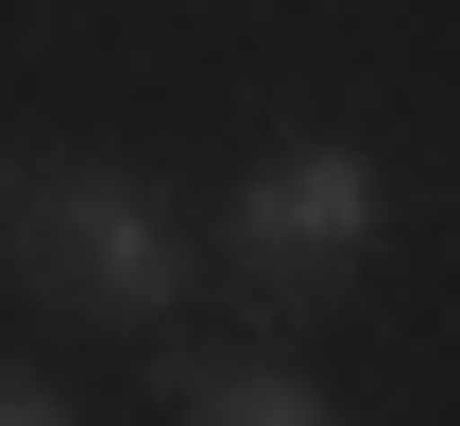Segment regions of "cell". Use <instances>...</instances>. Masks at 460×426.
<instances>
[{
    "label": "cell",
    "mask_w": 460,
    "mask_h": 426,
    "mask_svg": "<svg viewBox=\"0 0 460 426\" xmlns=\"http://www.w3.org/2000/svg\"><path fill=\"white\" fill-rule=\"evenodd\" d=\"M171 426H341L290 359H171Z\"/></svg>",
    "instance_id": "3957f363"
},
{
    "label": "cell",
    "mask_w": 460,
    "mask_h": 426,
    "mask_svg": "<svg viewBox=\"0 0 460 426\" xmlns=\"http://www.w3.org/2000/svg\"><path fill=\"white\" fill-rule=\"evenodd\" d=\"M0 426H85V410H68V393H51L34 359H0Z\"/></svg>",
    "instance_id": "277c9868"
},
{
    "label": "cell",
    "mask_w": 460,
    "mask_h": 426,
    "mask_svg": "<svg viewBox=\"0 0 460 426\" xmlns=\"http://www.w3.org/2000/svg\"><path fill=\"white\" fill-rule=\"evenodd\" d=\"M376 222H393V188H376L358 137H273V154L222 188V256H239L256 307H324V290H358Z\"/></svg>",
    "instance_id": "7a4b0ae2"
},
{
    "label": "cell",
    "mask_w": 460,
    "mask_h": 426,
    "mask_svg": "<svg viewBox=\"0 0 460 426\" xmlns=\"http://www.w3.org/2000/svg\"><path fill=\"white\" fill-rule=\"evenodd\" d=\"M0 256H17V290H51L68 324H154V307L188 290V222H171L137 171H102V154H51V171L17 188Z\"/></svg>",
    "instance_id": "6da1fadb"
}]
</instances>
